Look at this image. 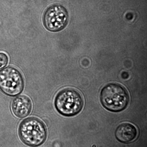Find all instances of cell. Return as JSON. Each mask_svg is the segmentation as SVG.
I'll return each mask as SVG.
<instances>
[{
    "mask_svg": "<svg viewBox=\"0 0 147 147\" xmlns=\"http://www.w3.org/2000/svg\"><path fill=\"white\" fill-rule=\"evenodd\" d=\"M8 61V58L5 53H0V69L5 67Z\"/></svg>",
    "mask_w": 147,
    "mask_h": 147,
    "instance_id": "obj_8",
    "label": "cell"
},
{
    "mask_svg": "<svg viewBox=\"0 0 147 147\" xmlns=\"http://www.w3.org/2000/svg\"><path fill=\"white\" fill-rule=\"evenodd\" d=\"M100 100L107 109L113 112L122 111L128 104V92L124 87L117 84L111 83L104 87L101 91Z\"/></svg>",
    "mask_w": 147,
    "mask_h": 147,
    "instance_id": "obj_1",
    "label": "cell"
},
{
    "mask_svg": "<svg viewBox=\"0 0 147 147\" xmlns=\"http://www.w3.org/2000/svg\"><path fill=\"white\" fill-rule=\"evenodd\" d=\"M84 105L82 95L74 88H66L57 94L55 100L57 110L64 116H72L80 113Z\"/></svg>",
    "mask_w": 147,
    "mask_h": 147,
    "instance_id": "obj_3",
    "label": "cell"
},
{
    "mask_svg": "<svg viewBox=\"0 0 147 147\" xmlns=\"http://www.w3.org/2000/svg\"><path fill=\"white\" fill-rule=\"evenodd\" d=\"M115 135L120 142L123 143H131L137 138L138 131L136 127L129 123L120 124L116 129Z\"/></svg>",
    "mask_w": 147,
    "mask_h": 147,
    "instance_id": "obj_7",
    "label": "cell"
},
{
    "mask_svg": "<svg viewBox=\"0 0 147 147\" xmlns=\"http://www.w3.org/2000/svg\"><path fill=\"white\" fill-rule=\"evenodd\" d=\"M68 17L65 8L60 5H54L48 8L44 13V24L49 30L59 31L67 24Z\"/></svg>",
    "mask_w": 147,
    "mask_h": 147,
    "instance_id": "obj_5",
    "label": "cell"
},
{
    "mask_svg": "<svg viewBox=\"0 0 147 147\" xmlns=\"http://www.w3.org/2000/svg\"><path fill=\"white\" fill-rule=\"evenodd\" d=\"M32 101L28 96L22 95L14 99L12 104L13 113L19 118L27 116L32 109Z\"/></svg>",
    "mask_w": 147,
    "mask_h": 147,
    "instance_id": "obj_6",
    "label": "cell"
},
{
    "mask_svg": "<svg viewBox=\"0 0 147 147\" xmlns=\"http://www.w3.org/2000/svg\"><path fill=\"white\" fill-rule=\"evenodd\" d=\"M19 134L24 143L31 146L42 144L47 137V130L44 123L34 117L28 118L20 124Z\"/></svg>",
    "mask_w": 147,
    "mask_h": 147,
    "instance_id": "obj_2",
    "label": "cell"
},
{
    "mask_svg": "<svg viewBox=\"0 0 147 147\" xmlns=\"http://www.w3.org/2000/svg\"><path fill=\"white\" fill-rule=\"evenodd\" d=\"M24 85L23 77L18 69L9 66L0 71V89L10 96L20 94Z\"/></svg>",
    "mask_w": 147,
    "mask_h": 147,
    "instance_id": "obj_4",
    "label": "cell"
}]
</instances>
